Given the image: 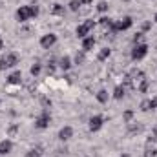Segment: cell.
<instances>
[{"instance_id":"17","label":"cell","mask_w":157,"mask_h":157,"mask_svg":"<svg viewBox=\"0 0 157 157\" xmlns=\"http://www.w3.org/2000/svg\"><path fill=\"white\" fill-rule=\"evenodd\" d=\"M97 101H99L101 104L108 102V91H106V90H99V91H97Z\"/></svg>"},{"instance_id":"14","label":"cell","mask_w":157,"mask_h":157,"mask_svg":"<svg viewBox=\"0 0 157 157\" xmlns=\"http://www.w3.org/2000/svg\"><path fill=\"white\" fill-rule=\"evenodd\" d=\"M128 77L132 78V80H143V78H146V75H144V71H143V70H135V68H133V70L130 71V75H128Z\"/></svg>"},{"instance_id":"31","label":"cell","mask_w":157,"mask_h":157,"mask_svg":"<svg viewBox=\"0 0 157 157\" xmlns=\"http://www.w3.org/2000/svg\"><path fill=\"white\" fill-rule=\"evenodd\" d=\"M152 141H157V128H154V132H152Z\"/></svg>"},{"instance_id":"28","label":"cell","mask_w":157,"mask_h":157,"mask_svg":"<svg viewBox=\"0 0 157 157\" xmlns=\"http://www.w3.org/2000/svg\"><path fill=\"white\" fill-rule=\"evenodd\" d=\"M143 35H144V33H137V35L133 37V44H141V40H143Z\"/></svg>"},{"instance_id":"16","label":"cell","mask_w":157,"mask_h":157,"mask_svg":"<svg viewBox=\"0 0 157 157\" xmlns=\"http://www.w3.org/2000/svg\"><path fill=\"white\" fill-rule=\"evenodd\" d=\"M110 55H112V49L110 48H102L101 51H99V55H97V59L102 62V60H106V59H110Z\"/></svg>"},{"instance_id":"37","label":"cell","mask_w":157,"mask_h":157,"mask_svg":"<svg viewBox=\"0 0 157 157\" xmlns=\"http://www.w3.org/2000/svg\"><path fill=\"white\" fill-rule=\"evenodd\" d=\"M2 49H4V40L0 39V51H2Z\"/></svg>"},{"instance_id":"35","label":"cell","mask_w":157,"mask_h":157,"mask_svg":"<svg viewBox=\"0 0 157 157\" xmlns=\"http://www.w3.org/2000/svg\"><path fill=\"white\" fill-rule=\"evenodd\" d=\"M9 133H11V135L17 133V126H11V128H9Z\"/></svg>"},{"instance_id":"20","label":"cell","mask_w":157,"mask_h":157,"mask_svg":"<svg viewBox=\"0 0 157 157\" xmlns=\"http://www.w3.org/2000/svg\"><path fill=\"white\" fill-rule=\"evenodd\" d=\"M40 71H42V64H40V62H35V64L31 66V70H29V73H31L33 77L40 75Z\"/></svg>"},{"instance_id":"27","label":"cell","mask_w":157,"mask_h":157,"mask_svg":"<svg viewBox=\"0 0 157 157\" xmlns=\"http://www.w3.org/2000/svg\"><path fill=\"white\" fill-rule=\"evenodd\" d=\"M132 117H133V112H132V110H126V112H124V115H122V119H124L126 122H130Z\"/></svg>"},{"instance_id":"24","label":"cell","mask_w":157,"mask_h":157,"mask_svg":"<svg viewBox=\"0 0 157 157\" xmlns=\"http://www.w3.org/2000/svg\"><path fill=\"white\" fill-rule=\"evenodd\" d=\"M82 4H80V0H70V4H68V7L71 9V11H78V7H80Z\"/></svg>"},{"instance_id":"2","label":"cell","mask_w":157,"mask_h":157,"mask_svg":"<svg viewBox=\"0 0 157 157\" xmlns=\"http://www.w3.org/2000/svg\"><path fill=\"white\" fill-rule=\"evenodd\" d=\"M132 24H133V18L132 17H124V18H121V20H113V24H112V31L113 33H119V31H126V29H130L132 28Z\"/></svg>"},{"instance_id":"15","label":"cell","mask_w":157,"mask_h":157,"mask_svg":"<svg viewBox=\"0 0 157 157\" xmlns=\"http://www.w3.org/2000/svg\"><path fill=\"white\" fill-rule=\"evenodd\" d=\"M59 66H60V70H64V71H68L73 64H71V59L70 57H62L60 60H59Z\"/></svg>"},{"instance_id":"19","label":"cell","mask_w":157,"mask_h":157,"mask_svg":"<svg viewBox=\"0 0 157 157\" xmlns=\"http://www.w3.org/2000/svg\"><path fill=\"white\" fill-rule=\"evenodd\" d=\"M40 155H42V148H39V146L26 152V157H40Z\"/></svg>"},{"instance_id":"5","label":"cell","mask_w":157,"mask_h":157,"mask_svg":"<svg viewBox=\"0 0 157 157\" xmlns=\"http://www.w3.org/2000/svg\"><path fill=\"white\" fill-rule=\"evenodd\" d=\"M93 26H95V22H93V20H86V22L78 24V26H77V37H78V39L88 37V35H90V31L93 29Z\"/></svg>"},{"instance_id":"29","label":"cell","mask_w":157,"mask_h":157,"mask_svg":"<svg viewBox=\"0 0 157 157\" xmlns=\"http://www.w3.org/2000/svg\"><path fill=\"white\" fill-rule=\"evenodd\" d=\"M150 110H157V97L150 99Z\"/></svg>"},{"instance_id":"38","label":"cell","mask_w":157,"mask_h":157,"mask_svg":"<svg viewBox=\"0 0 157 157\" xmlns=\"http://www.w3.org/2000/svg\"><path fill=\"white\" fill-rule=\"evenodd\" d=\"M154 20H155V22H157V13H155V17H154Z\"/></svg>"},{"instance_id":"9","label":"cell","mask_w":157,"mask_h":157,"mask_svg":"<svg viewBox=\"0 0 157 157\" xmlns=\"http://www.w3.org/2000/svg\"><path fill=\"white\" fill-rule=\"evenodd\" d=\"M11 150H13V141L11 139L0 141V155H7V154H11Z\"/></svg>"},{"instance_id":"4","label":"cell","mask_w":157,"mask_h":157,"mask_svg":"<svg viewBox=\"0 0 157 157\" xmlns=\"http://www.w3.org/2000/svg\"><path fill=\"white\" fill-rule=\"evenodd\" d=\"M49 124H51V113L44 108V112L35 119V128H39V130H46V128H49Z\"/></svg>"},{"instance_id":"34","label":"cell","mask_w":157,"mask_h":157,"mask_svg":"<svg viewBox=\"0 0 157 157\" xmlns=\"http://www.w3.org/2000/svg\"><path fill=\"white\" fill-rule=\"evenodd\" d=\"M42 104H44V106H51V101H48V99H44V101H42Z\"/></svg>"},{"instance_id":"30","label":"cell","mask_w":157,"mask_h":157,"mask_svg":"<svg viewBox=\"0 0 157 157\" xmlns=\"http://www.w3.org/2000/svg\"><path fill=\"white\" fill-rule=\"evenodd\" d=\"M157 155V150H154V148H152V150H146V157H155Z\"/></svg>"},{"instance_id":"8","label":"cell","mask_w":157,"mask_h":157,"mask_svg":"<svg viewBox=\"0 0 157 157\" xmlns=\"http://www.w3.org/2000/svg\"><path fill=\"white\" fill-rule=\"evenodd\" d=\"M102 124H104V117L102 115H93L90 119V122H88V128H90V132H99L102 128Z\"/></svg>"},{"instance_id":"33","label":"cell","mask_w":157,"mask_h":157,"mask_svg":"<svg viewBox=\"0 0 157 157\" xmlns=\"http://www.w3.org/2000/svg\"><path fill=\"white\" fill-rule=\"evenodd\" d=\"M91 2H93V0H80V4H82V6H90Z\"/></svg>"},{"instance_id":"22","label":"cell","mask_w":157,"mask_h":157,"mask_svg":"<svg viewBox=\"0 0 157 157\" xmlns=\"http://www.w3.org/2000/svg\"><path fill=\"white\" fill-rule=\"evenodd\" d=\"M29 11H31V18H37L40 13V7L37 4H29Z\"/></svg>"},{"instance_id":"23","label":"cell","mask_w":157,"mask_h":157,"mask_svg":"<svg viewBox=\"0 0 157 157\" xmlns=\"http://www.w3.org/2000/svg\"><path fill=\"white\" fill-rule=\"evenodd\" d=\"M148 86H150V80H148V78H143L141 84H139V91H141V93H146Z\"/></svg>"},{"instance_id":"12","label":"cell","mask_w":157,"mask_h":157,"mask_svg":"<svg viewBox=\"0 0 157 157\" xmlns=\"http://www.w3.org/2000/svg\"><path fill=\"white\" fill-rule=\"evenodd\" d=\"M22 82V73L18 70H15L13 73L7 75V84H20Z\"/></svg>"},{"instance_id":"7","label":"cell","mask_w":157,"mask_h":157,"mask_svg":"<svg viewBox=\"0 0 157 157\" xmlns=\"http://www.w3.org/2000/svg\"><path fill=\"white\" fill-rule=\"evenodd\" d=\"M17 20L18 22H28L29 18H31V11H29V6H20L18 9H17Z\"/></svg>"},{"instance_id":"3","label":"cell","mask_w":157,"mask_h":157,"mask_svg":"<svg viewBox=\"0 0 157 157\" xmlns=\"http://www.w3.org/2000/svg\"><path fill=\"white\" fill-rule=\"evenodd\" d=\"M146 55H148V44L141 42V44L133 46V49H132V60H143Z\"/></svg>"},{"instance_id":"10","label":"cell","mask_w":157,"mask_h":157,"mask_svg":"<svg viewBox=\"0 0 157 157\" xmlns=\"http://www.w3.org/2000/svg\"><path fill=\"white\" fill-rule=\"evenodd\" d=\"M71 137H73V128H71V126L60 128V132H59V139H60V141H70Z\"/></svg>"},{"instance_id":"1","label":"cell","mask_w":157,"mask_h":157,"mask_svg":"<svg viewBox=\"0 0 157 157\" xmlns=\"http://www.w3.org/2000/svg\"><path fill=\"white\" fill-rule=\"evenodd\" d=\"M18 55L17 53H7V55H4L2 59H0V71H4V70H7V68H15L17 64H18Z\"/></svg>"},{"instance_id":"25","label":"cell","mask_w":157,"mask_h":157,"mask_svg":"<svg viewBox=\"0 0 157 157\" xmlns=\"http://www.w3.org/2000/svg\"><path fill=\"white\" fill-rule=\"evenodd\" d=\"M97 11H101V13H106V11H108V2L101 0V2L97 4Z\"/></svg>"},{"instance_id":"21","label":"cell","mask_w":157,"mask_h":157,"mask_svg":"<svg viewBox=\"0 0 157 157\" xmlns=\"http://www.w3.org/2000/svg\"><path fill=\"white\" fill-rule=\"evenodd\" d=\"M99 24H101L102 28H112L113 20H112V18H108V17H102V18H99Z\"/></svg>"},{"instance_id":"26","label":"cell","mask_w":157,"mask_h":157,"mask_svg":"<svg viewBox=\"0 0 157 157\" xmlns=\"http://www.w3.org/2000/svg\"><path fill=\"white\" fill-rule=\"evenodd\" d=\"M141 110H143V112H148V110H150V99H144V101L141 102Z\"/></svg>"},{"instance_id":"13","label":"cell","mask_w":157,"mask_h":157,"mask_svg":"<svg viewBox=\"0 0 157 157\" xmlns=\"http://www.w3.org/2000/svg\"><path fill=\"white\" fill-rule=\"evenodd\" d=\"M124 95H126V88L122 84H117L113 88V99L115 101H121V99H124Z\"/></svg>"},{"instance_id":"11","label":"cell","mask_w":157,"mask_h":157,"mask_svg":"<svg viewBox=\"0 0 157 157\" xmlns=\"http://www.w3.org/2000/svg\"><path fill=\"white\" fill-rule=\"evenodd\" d=\"M95 46V37L93 35H88L82 39V51H91Z\"/></svg>"},{"instance_id":"32","label":"cell","mask_w":157,"mask_h":157,"mask_svg":"<svg viewBox=\"0 0 157 157\" xmlns=\"http://www.w3.org/2000/svg\"><path fill=\"white\" fill-rule=\"evenodd\" d=\"M150 26H152V24H150V22H144V24H143V29H144V31H146V29H150Z\"/></svg>"},{"instance_id":"6","label":"cell","mask_w":157,"mask_h":157,"mask_svg":"<svg viewBox=\"0 0 157 157\" xmlns=\"http://www.w3.org/2000/svg\"><path fill=\"white\" fill-rule=\"evenodd\" d=\"M55 44H57V35H55V33H46V35H42L40 46H42L44 49H49V48H53Z\"/></svg>"},{"instance_id":"18","label":"cell","mask_w":157,"mask_h":157,"mask_svg":"<svg viewBox=\"0 0 157 157\" xmlns=\"http://www.w3.org/2000/svg\"><path fill=\"white\" fill-rule=\"evenodd\" d=\"M64 11H66V7L62 4H53V9H51L53 15H64Z\"/></svg>"},{"instance_id":"36","label":"cell","mask_w":157,"mask_h":157,"mask_svg":"<svg viewBox=\"0 0 157 157\" xmlns=\"http://www.w3.org/2000/svg\"><path fill=\"white\" fill-rule=\"evenodd\" d=\"M82 60H84V55H77V64L78 62H82Z\"/></svg>"}]
</instances>
